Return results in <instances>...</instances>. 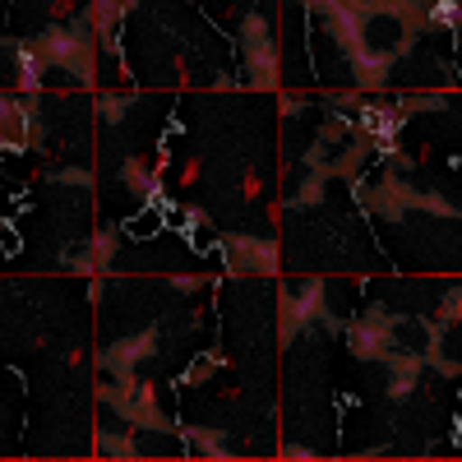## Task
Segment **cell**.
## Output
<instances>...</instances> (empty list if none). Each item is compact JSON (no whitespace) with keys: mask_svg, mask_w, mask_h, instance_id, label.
I'll use <instances>...</instances> for the list:
<instances>
[{"mask_svg":"<svg viewBox=\"0 0 462 462\" xmlns=\"http://www.w3.org/2000/svg\"><path fill=\"white\" fill-rule=\"evenodd\" d=\"M97 398L111 402V411L130 420L134 430H152V435H176V420L158 407V389H152V379H143L139 370L134 374H121L111 383H97Z\"/></svg>","mask_w":462,"mask_h":462,"instance_id":"6da1fadb","label":"cell"},{"mask_svg":"<svg viewBox=\"0 0 462 462\" xmlns=\"http://www.w3.org/2000/svg\"><path fill=\"white\" fill-rule=\"evenodd\" d=\"M88 14H79L69 28L51 23L42 37L32 42V51L42 56V65H56L65 74H74L84 88H93V51H97V37H88Z\"/></svg>","mask_w":462,"mask_h":462,"instance_id":"7a4b0ae2","label":"cell"},{"mask_svg":"<svg viewBox=\"0 0 462 462\" xmlns=\"http://www.w3.org/2000/svg\"><path fill=\"white\" fill-rule=\"evenodd\" d=\"M310 324L337 328V319L324 305V278H305L300 287H282V296H278V342L282 346H291V337L305 333Z\"/></svg>","mask_w":462,"mask_h":462,"instance_id":"3957f363","label":"cell"},{"mask_svg":"<svg viewBox=\"0 0 462 462\" xmlns=\"http://www.w3.org/2000/svg\"><path fill=\"white\" fill-rule=\"evenodd\" d=\"M241 51H245V69H250V88L278 93V42L268 37V19L263 14H245Z\"/></svg>","mask_w":462,"mask_h":462,"instance_id":"277c9868","label":"cell"},{"mask_svg":"<svg viewBox=\"0 0 462 462\" xmlns=\"http://www.w3.org/2000/svg\"><path fill=\"white\" fill-rule=\"evenodd\" d=\"M226 273L231 278H278V241L250 236V231H226Z\"/></svg>","mask_w":462,"mask_h":462,"instance_id":"5b68a950","label":"cell"},{"mask_svg":"<svg viewBox=\"0 0 462 462\" xmlns=\"http://www.w3.org/2000/svg\"><path fill=\"white\" fill-rule=\"evenodd\" d=\"M398 328H402V315H389L383 305H370V310L346 328V342L361 361H383L398 346Z\"/></svg>","mask_w":462,"mask_h":462,"instance_id":"8992f818","label":"cell"},{"mask_svg":"<svg viewBox=\"0 0 462 462\" xmlns=\"http://www.w3.org/2000/svg\"><path fill=\"white\" fill-rule=\"evenodd\" d=\"M416 195L420 189H411L407 180H402V171H383L370 189H356V199L370 208V213H379L383 222H402L407 217V208H416Z\"/></svg>","mask_w":462,"mask_h":462,"instance_id":"52a82bcc","label":"cell"},{"mask_svg":"<svg viewBox=\"0 0 462 462\" xmlns=\"http://www.w3.org/2000/svg\"><path fill=\"white\" fill-rule=\"evenodd\" d=\"M152 352H158V328H143V333H130V337H116L111 346H102L97 352V370L111 374V379H121V374H134Z\"/></svg>","mask_w":462,"mask_h":462,"instance_id":"ba28073f","label":"cell"},{"mask_svg":"<svg viewBox=\"0 0 462 462\" xmlns=\"http://www.w3.org/2000/svg\"><path fill=\"white\" fill-rule=\"evenodd\" d=\"M365 14L356 10V0H346V5H333L328 10V28H333V37H337V47L346 51V56H356L361 47H370V37H365Z\"/></svg>","mask_w":462,"mask_h":462,"instance_id":"9c48e42d","label":"cell"},{"mask_svg":"<svg viewBox=\"0 0 462 462\" xmlns=\"http://www.w3.org/2000/svg\"><path fill=\"white\" fill-rule=\"evenodd\" d=\"M352 60V74H356V93H379L383 84H389V65L398 60L393 51H374V47H361Z\"/></svg>","mask_w":462,"mask_h":462,"instance_id":"30bf717a","label":"cell"},{"mask_svg":"<svg viewBox=\"0 0 462 462\" xmlns=\"http://www.w3.org/2000/svg\"><path fill=\"white\" fill-rule=\"evenodd\" d=\"M383 365H389V398H407L411 389H416V379H420V370H426V361H420V352H393L383 356Z\"/></svg>","mask_w":462,"mask_h":462,"instance_id":"8fae6325","label":"cell"},{"mask_svg":"<svg viewBox=\"0 0 462 462\" xmlns=\"http://www.w3.org/2000/svg\"><path fill=\"white\" fill-rule=\"evenodd\" d=\"M14 60H19V93L23 97H37V93H42V56L32 51V42H19L14 47Z\"/></svg>","mask_w":462,"mask_h":462,"instance_id":"7c38bea8","label":"cell"},{"mask_svg":"<svg viewBox=\"0 0 462 462\" xmlns=\"http://www.w3.org/2000/svg\"><path fill=\"white\" fill-rule=\"evenodd\" d=\"M93 439H97V453L102 457H116V462H139L143 457V448L134 444V435H121V430H106L102 426Z\"/></svg>","mask_w":462,"mask_h":462,"instance_id":"4fadbf2b","label":"cell"},{"mask_svg":"<svg viewBox=\"0 0 462 462\" xmlns=\"http://www.w3.org/2000/svg\"><path fill=\"white\" fill-rule=\"evenodd\" d=\"M176 435H185V439L195 444L204 457H231V448H226L222 430H213V426H176Z\"/></svg>","mask_w":462,"mask_h":462,"instance_id":"5bb4252c","label":"cell"},{"mask_svg":"<svg viewBox=\"0 0 462 462\" xmlns=\"http://www.w3.org/2000/svg\"><path fill=\"white\" fill-rule=\"evenodd\" d=\"M121 185H130L139 199H152V195H158V176L148 171V162H143V158H130V162L121 167Z\"/></svg>","mask_w":462,"mask_h":462,"instance_id":"9a60e30c","label":"cell"},{"mask_svg":"<svg viewBox=\"0 0 462 462\" xmlns=\"http://www.w3.org/2000/svg\"><path fill=\"white\" fill-rule=\"evenodd\" d=\"M116 226H97L93 231V241H88V259H93V268H97V278L102 273H111V259H116Z\"/></svg>","mask_w":462,"mask_h":462,"instance_id":"2e32d148","label":"cell"},{"mask_svg":"<svg viewBox=\"0 0 462 462\" xmlns=\"http://www.w3.org/2000/svg\"><path fill=\"white\" fill-rule=\"evenodd\" d=\"M328 180H333V176H328V162H324V167H310V176L300 180V189H296V195H291L287 204H291V208H310V204H319Z\"/></svg>","mask_w":462,"mask_h":462,"instance_id":"e0dca14e","label":"cell"},{"mask_svg":"<svg viewBox=\"0 0 462 462\" xmlns=\"http://www.w3.org/2000/svg\"><path fill=\"white\" fill-rule=\"evenodd\" d=\"M121 10H125L121 0H88V10H84V14H88V23L97 28V37H111L116 19H121Z\"/></svg>","mask_w":462,"mask_h":462,"instance_id":"ac0fdd59","label":"cell"},{"mask_svg":"<svg viewBox=\"0 0 462 462\" xmlns=\"http://www.w3.org/2000/svg\"><path fill=\"white\" fill-rule=\"evenodd\" d=\"M430 106H444V93H411V97H402V116H416V111H430Z\"/></svg>","mask_w":462,"mask_h":462,"instance_id":"d6986e66","label":"cell"},{"mask_svg":"<svg viewBox=\"0 0 462 462\" xmlns=\"http://www.w3.org/2000/svg\"><path fill=\"white\" fill-rule=\"evenodd\" d=\"M130 102H134V97H111V93H102V97H97V111H102V121H111V125H116V121H121V116H125V106H130Z\"/></svg>","mask_w":462,"mask_h":462,"instance_id":"ffe728a7","label":"cell"},{"mask_svg":"<svg viewBox=\"0 0 462 462\" xmlns=\"http://www.w3.org/2000/svg\"><path fill=\"white\" fill-rule=\"evenodd\" d=\"M457 315H462V300H457V287H453V291H448V296L439 300V319H435V324L453 328V324H457Z\"/></svg>","mask_w":462,"mask_h":462,"instance_id":"44dd1931","label":"cell"},{"mask_svg":"<svg viewBox=\"0 0 462 462\" xmlns=\"http://www.w3.org/2000/svg\"><path fill=\"white\" fill-rule=\"evenodd\" d=\"M56 180H69V185H93V171L88 167H65V171H56Z\"/></svg>","mask_w":462,"mask_h":462,"instance_id":"7402d4cb","label":"cell"},{"mask_svg":"<svg viewBox=\"0 0 462 462\" xmlns=\"http://www.w3.org/2000/svg\"><path fill=\"white\" fill-rule=\"evenodd\" d=\"M282 457H300V462H310V457H315V448H296V444H287V448H282Z\"/></svg>","mask_w":462,"mask_h":462,"instance_id":"603a6c76","label":"cell"},{"mask_svg":"<svg viewBox=\"0 0 462 462\" xmlns=\"http://www.w3.org/2000/svg\"><path fill=\"white\" fill-rule=\"evenodd\" d=\"M185 222L189 226H204V208H185Z\"/></svg>","mask_w":462,"mask_h":462,"instance_id":"cb8c5ba5","label":"cell"},{"mask_svg":"<svg viewBox=\"0 0 462 462\" xmlns=\"http://www.w3.org/2000/svg\"><path fill=\"white\" fill-rule=\"evenodd\" d=\"M176 287L180 291H195V287H204V278H176Z\"/></svg>","mask_w":462,"mask_h":462,"instance_id":"d4e9b609","label":"cell"},{"mask_svg":"<svg viewBox=\"0 0 462 462\" xmlns=\"http://www.w3.org/2000/svg\"><path fill=\"white\" fill-rule=\"evenodd\" d=\"M121 5H139V0H121Z\"/></svg>","mask_w":462,"mask_h":462,"instance_id":"484cf974","label":"cell"}]
</instances>
